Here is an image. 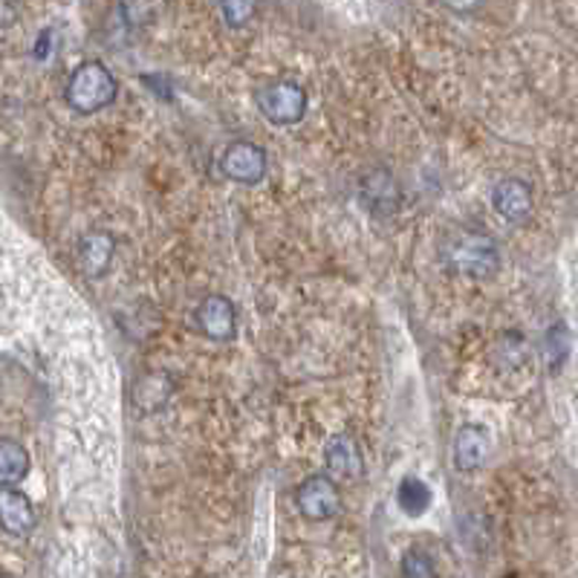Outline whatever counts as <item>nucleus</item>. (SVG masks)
Wrapping results in <instances>:
<instances>
[{"label":"nucleus","instance_id":"obj_1","mask_svg":"<svg viewBox=\"0 0 578 578\" xmlns=\"http://www.w3.org/2000/svg\"><path fill=\"white\" fill-rule=\"evenodd\" d=\"M443 263L454 275L472 281L492 279L501 266V249L483 232H463L443 249Z\"/></svg>","mask_w":578,"mask_h":578},{"label":"nucleus","instance_id":"obj_2","mask_svg":"<svg viewBox=\"0 0 578 578\" xmlns=\"http://www.w3.org/2000/svg\"><path fill=\"white\" fill-rule=\"evenodd\" d=\"M116 93H119V84H116V75L102 64V61H84L73 70L67 82V105L75 113H91L105 111L116 102Z\"/></svg>","mask_w":578,"mask_h":578},{"label":"nucleus","instance_id":"obj_3","mask_svg":"<svg viewBox=\"0 0 578 578\" xmlns=\"http://www.w3.org/2000/svg\"><path fill=\"white\" fill-rule=\"evenodd\" d=\"M255 98L263 116L279 128L298 125L307 113V91L293 78H275V82L263 84Z\"/></svg>","mask_w":578,"mask_h":578},{"label":"nucleus","instance_id":"obj_4","mask_svg":"<svg viewBox=\"0 0 578 578\" xmlns=\"http://www.w3.org/2000/svg\"><path fill=\"white\" fill-rule=\"evenodd\" d=\"M218 166L225 180L241 182V186H258L266 177L270 157L255 143H232L220 154Z\"/></svg>","mask_w":578,"mask_h":578},{"label":"nucleus","instance_id":"obj_5","mask_svg":"<svg viewBox=\"0 0 578 578\" xmlns=\"http://www.w3.org/2000/svg\"><path fill=\"white\" fill-rule=\"evenodd\" d=\"M295 506L304 518L330 521L341 509V492L330 474H313L295 492Z\"/></svg>","mask_w":578,"mask_h":578},{"label":"nucleus","instance_id":"obj_6","mask_svg":"<svg viewBox=\"0 0 578 578\" xmlns=\"http://www.w3.org/2000/svg\"><path fill=\"white\" fill-rule=\"evenodd\" d=\"M197 330L211 341H232L238 336V307L229 295H206L195 309Z\"/></svg>","mask_w":578,"mask_h":578},{"label":"nucleus","instance_id":"obj_7","mask_svg":"<svg viewBox=\"0 0 578 578\" xmlns=\"http://www.w3.org/2000/svg\"><path fill=\"white\" fill-rule=\"evenodd\" d=\"M492 203H495L497 214L512 225H524L535 211L533 188L518 177H506V180L497 182L492 188Z\"/></svg>","mask_w":578,"mask_h":578},{"label":"nucleus","instance_id":"obj_8","mask_svg":"<svg viewBox=\"0 0 578 578\" xmlns=\"http://www.w3.org/2000/svg\"><path fill=\"white\" fill-rule=\"evenodd\" d=\"M361 203L368 206V211L374 218H391L393 211L402 203L399 186L393 182V177L385 168H374L361 177Z\"/></svg>","mask_w":578,"mask_h":578},{"label":"nucleus","instance_id":"obj_9","mask_svg":"<svg viewBox=\"0 0 578 578\" xmlns=\"http://www.w3.org/2000/svg\"><path fill=\"white\" fill-rule=\"evenodd\" d=\"M488 454H492V437L477 422H466L454 434V466H458V472H477V469L486 466Z\"/></svg>","mask_w":578,"mask_h":578},{"label":"nucleus","instance_id":"obj_10","mask_svg":"<svg viewBox=\"0 0 578 578\" xmlns=\"http://www.w3.org/2000/svg\"><path fill=\"white\" fill-rule=\"evenodd\" d=\"M324 460H327L333 481H359L361 474H365V454H361L354 434L330 437Z\"/></svg>","mask_w":578,"mask_h":578},{"label":"nucleus","instance_id":"obj_11","mask_svg":"<svg viewBox=\"0 0 578 578\" xmlns=\"http://www.w3.org/2000/svg\"><path fill=\"white\" fill-rule=\"evenodd\" d=\"M35 506L15 486H0V529L9 535H30L35 529Z\"/></svg>","mask_w":578,"mask_h":578},{"label":"nucleus","instance_id":"obj_12","mask_svg":"<svg viewBox=\"0 0 578 578\" xmlns=\"http://www.w3.org/2000/svg\"><path fill=\"white\" fill-rule=\"evenodd\" d=\"M113 255H116V238L105 229L87 232L78 241V266L87 279H102L111 270Z\"/></svg>","mask_w":578,"mask_h":578},{"label":"nucleus","instance_id":"obj_13","mask_svg":"<svg viewBox=\"0 0 578 578\" xmlns=\"http://www.w3.org/2000/svg\"><path fill=\"white\" fill-rule=\"evenodd\" d=\"M174 397V379L171 374L162 370H150L143 374L134 385V406L139 408V413H157L171 402Z\"/></svg>","mask_w":578,"mask_h":578},{"label":"nucleus","instance_id":"obj_14","mask_svg":"<svg viewBox=\"0 0 578 578\" xmlns=\"http://www.w3.org/2000/svg\"><path fill=\"white\" fill-rule=\"evenodd\" d=\"M30 474V451L12 437H0V486H18Z\"/></svg>","mask_w":578,"mask_h":578},{"label":"nucleus","instance_id":"obj_15","mask_svg":"<svg viewBox=\"0 0 578 578\" xmlns=\"http://www.w3.org/2000/svg\"><path fill=\"white\" fill-rule=\"evenodd\" d=\"M431 486L420 477H406L397 488V504L406 512L408 518H420L422 512H429L431 506Z\"/></svg>","mask_w":578,"mask_h":578},{"label":"nucleus","instance_id":"obj_16","mask_svg":"<svg viewBox=\"0 0 578 578\" xmlns=\"http://www.w3.org/2000/svg\"><path fill=\"white\" fill-rule=\"evenodd\" d=\"M567 354H570V333L564 327L561 322L553 324L544 336V361H547V368L556 374L561 370V365L567 361Z\"/></svg>","mask_w":578,"mask_h":578},{"label":"nucleus","instance_id":"obj_17","mask_svg":"<svg viewBox=\"0 0 578 578\" xmlns=\"http://www.w3.org/2000/svg\"><path fill=\"white\" fill-rule=\"evenodd\" d=\"M258 7H261V0H220L223 21L229 23L232 30L246 27V23L258 15Z\"/></svg>","mask_w":578,"mask_h":578},{"label":"nucleus","instance_id":"obj_18","mask_svg":"<svg viewBox=\"0 0 578 578\" xmlns=\"http://www.w3.org/2000/svg\"><path fill=\"white\" fill-rule=\"evenodd\" d=\"M399 576L402 578H437L434 561H431L429 553H422V549H408L406 556H402Z\"/></svg>","mask_w":578,"mask_h":578},{"label":"nucleus","instance_id":"obj_19","mask_svg":"<svg viewBox=\"0 0 578 578\" xmlns=\"http://www.w3.org/2000/svg\"><path fill=\"white\" fill-rule=\"evenodd\" d=\"M21 18V0H0V30H7Z\"/></svg>","mask_w":578,"mask_h":578},{"label":"nucleus","instance_id":"obj_20","mask_svg":"<svg viewBox=\"0 0 578 578\" xmlns=\"http://www.w3.org/2000/svg\"><path fill=\"white\" fill-rule=\"evenodd\" d=\"M445 9L458 12V15H469V12H477L483 7V0H440Z\"/></svg>","mask_w":578,"mask_h":578},{"label":"nucleus","instance_id":"obj_21","mask_svg":"<svg viewBox=\"0 0 578 578\" xmlns=\"http://www.w3.org/2000/svg\"><path fill=\"white\" fill-rule=\"evenodd\" d=\"M0 578H12V576H0Z\"/></svg>","mask_w":578,"mask_h":578}]
</instances>
